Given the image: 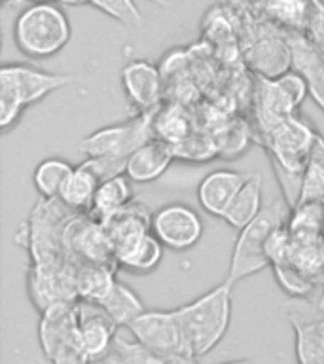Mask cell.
Here are the masks:
<instances>
[{"instance_id": "7c38bea8", "label": "cell", "mask_w": 324, "mask_h": 364, "mask_svg": "<svg viewBox=\"0 0 324 364\" xmlns=\"http://www.w3.org/2000/svg\"><path fill=\"white\" fill-rule=\"evenodd\" d=\"M122 87L127 101L139 112H152L161 101L163 76L159 68L146 59H133L122 68Z\"/></svg>"}, {"instance_id": "4dcf8cb0", "label": "cell", "mask_w": 324, "mask_h": 364, "mask_svg": "<svg viewBox=\"0 0 324 364\" xmlns=\"http://www.w3.org/2000/svg\"><path fill=\"white\" fill-rule=\"evenodd\" d=\"M313 2V16L309 21L306 34L311 40L313 46L317 48L318 55L324 61V2L323 0H311Z\"/></svg>"}, {"instance_id": "9a60e30c", "label": "cell", "mask_w": 324, "mask_h": 364, "mask_svg": "<svg viewBox=\"0 0 324 364\" xmlns=\"http://www.w3.org/2000/svg\"><path fill=\"white\" fill-rule=\"evenodd\" d=\"M292 70L300 73L309 85V95L324 112V61L306 33H286Z\"/></svg>"}, {"instance_id": "d590c367", "label": "cell", "mask_w": 324, "mask_h": 364, "mask_svg": "<svg viewBox=\"0 0 324 364\" xmlns=\"http://www.w3.org/2000/svg\"><path fill=\"white\" fill-rule=\"evenodd\" d=\"M323 239H324V222H323Z\"/></svg>"}, {"instance_id": "5b68a950", "label": "cell", "mask_w": 324, "mask_h": 364, "mask_svg": "<svg viewBox=\"0 0 324 364\" xmlns=\"http://www.w3.org/2000/svg\"><path fill=\"white\" fill-rule=\"evenodd\" d=\"M288 215L290 205L281 196V198L267 201L260 215H258V218L239 232L237 239L233 243L227 275L224 279L227 284L235 287L239 281H243V279L266 269L267 266H271L266 250L267 241H269L271 233L279 226L286 224Z\"/></svg>"}, {"instance_id": "1f68e13d", "label": "cell", "mask_w": 324, "mask_h": 364, "mask_svg": "<svg viewBox=\"0 0 324 364\" xmlns=\"http://www.w3.org/2000/svg\"><path fill=\"white\" fill-rule=\"evenodd\" d=\"M57 2H61L65 6H84V4H91V0H57Z\"/></svg>"}, {"instance_id": "f1b7e54d", "label": "cell", "mask_w": 324, "mask_h": 364, "mask_svg": "<svg viewBox=\"0 0 324 364\" xmlns=\"http://www.w3.org/2000/svg\"><path fill=\"white\" fill-rule=\"evenodd\" d=\"M91 6L125 27L141 28L144 23V17L135 0H91Z\"/></svg>"}, {"instance_id": "8992f818", "label": "cell", "mask_w": 324, "mask_h": 364, "mask_svg": "<svg viewBox=\"0 0 324 364\" xmlns=\"http://www.w3.org/2000/svg\"><path fill=\"white\" fill-rule=\"evenodd\" d=\"M40 315V347L51 364H91L80 340L76 300L55 301Z\"/></svg>"}, {"instance_id": "ffe728a7", "label": "cell", "mask_w": 324, "mask_h": 364, "mask_svg": "<svg viewBox=\"0 0 324 364\" xmlns=\"http://www.w3.org/2000/svg\"><path fill=\"white\" fill-rule=\"evenodd\" d=\"M261 209H264V182H261V176L254 173L250 176V181L241 188V192L235 196L232 205L227 207L222 220L233 230L241 232L250 222L258 218Z\"/></svg>"}, {"instance_id": "ba28073f", "label": "cell", "mask_w": 324, "mask_h": 364, "mask_svg": "<svg viewBox=\"0 0 324 364\" xmlns=\"http://www.w3.org/2000/svg\"><path fill=\"white\" fill-rule=\"evenodd\" d=\"M158 110V108H156ZM136 112L133 118L104 125L78 142L87 158L127 159L136 148L153 139V112Z\"/></svg>"}, {"instance_id": "30bf717a", "label": "cell", "mask_w": 324, "mask_h": 364, "mask_svg": "<svg viewBox=\"0 0 324 364\" xmlns=\"http://www.w3.org/2000/svg\"><path fill=\"white\" fill-rule=\"evenodd\" d=\"M127 330L136 341H141L146 347L192 357L176 309H169V311H163V309L148 311L146 309L127 326Z\"/></svg>"}, {"instance_id": "44dd1931", "label": "cell", "mask_w": 324, "mask_h": 364, "mask_svg": "<svg viewBox=\"0 0 324 364\" xmlns=\"http://www.w3.org/2000/svg\"><path fill=\"white\" fill-rule=\"evenodd\" d=\"M131 184L133 182L127 175H119L114 176V178H108V181H102L97 188L95 199H93L87 215L99 222L108 220L110 216L116 215L119 209H124L125 205L135 199Z\"/></svg>"}, {"instance_id": "d4e9b609", "label": "cell", "mask_w": 324, "mask_h": 364, "mask_svg": "<svg viewBox=\"0 0 324 364\" xmlns=\"http://www.w3.org/2000/svg\"><path fill=\"white\" fill-rule=\"evenodd\" d=\"M101 306L110 313V317L116 321L119 328H127L141 313L146 311L141 296L135 294L125 283L116 281L107 298L101 301Z\"/></svg>"}, {"instance_id": "f546056e", "label": "cell", "mask_w": 324, "mask_h": 364, "mask_svg": "<svg viewBox=\"0 0 324 364\" xmlns=\"http://www.w3.org/2000/svg\"><path fill=\"white\" fill-rule=\"evenodd\" d=\"M82 164L95 173L99 181H108L114 176L125 175V165L127 159H116V158H87Z\"/></svg>"}, {"instance_id": "ac0fdd59", "label": "cell", "mask_w": 324, "mask_h": 364, "mask_svg": "<svg viewBox=\"0 0 324 364\" xmlns=\"http://www.w3.org/2000/svg\"><path fill=\"white\" fill-rule=\"evenodd\" d=\"M102 224L112 239L114 252H116V249L122 245L129 243L142 233L152 232V213L142 201L133 199L131 203L125 205L124 209H119Z\"/></svg>"}, {"instance_id": "d6a6232c", "label": "cell", "mask_w": 324, "mask_h": 364, "mask_svg": "<svg viewBox=\"0 0 324 364\" xmlns=\"http://www.w3.org/2000/svg\"><path fill=\"white\" fill-rule=\"evenodd\" d=\"M222 364H256V363L247 360V358H239V360H230V363H222Z\"/></svg>"}, {"instance_id": "e0dca14e", "label": "cell", "mask_w": 324, "mask_h": 364, "mask_svg": "<svg viewBox=\"0 0 324 364\" xmlns=\"http://www.w3.org/2000/svg\"><path fill=\"white\" fill-rule=\"evenodd\" d=\"M104 364H198V358L158 351V349H152V347H146L141 341H136L135 338L129 340V338L118 334Z\"/></svg>"}, {"instance_id": "d6986e66", "label": "cell", "mask_w": 324, "mask_h": 364, "mask_svg": "<svg viewBox=\"0 0 324 364\" xmlns=\"http://www.w3.org/2000/svg\"><path fill=\"white\" fill-rule=\"evenodd\" d=\"M258 11L286 33H306L313 16L311 0H256Z\"/></svg>"}, {"instance_id": "3957f363", "label": "cell", "mask_w": 324, "mask_h": 364, "mask_svg": "<svg viewBox=\"0 0 324 364\" xmlns=\"http://www.w3.org/2000/svg\"><path fill=\"white\" fill-rule=\"evenodd\" d=\"M232 289L222 281L195 300L176 307L192 357L209 355L226 338L232 323Z\"/></svg>"}, {"instance_id": "7402d4cb", "label": "cell", "mask_w": 324, "mask_h": 364, "mask_svg": "<svg viewBox=\"0 0 324 364\" xmlns=\"http://www.w3.org/2000/svg\"><path fill=\"white\" fill-rule=\"evenodd\" d=\"M101 181L97 178L95 173L87 169L84 164H80L78 167H74L72 175L68 176L67 184L63 188L59 201L65 207H68L74 213H90L91 203L95 199L97 188H99Z\"/></svg>"}, {"instance_id": "4fadbf2b", "label": "cell", "mask_w": 324, "mask_h": 364, "mask_svg": "<svg viewBox=\"0 0 324 364\" xmlns=\"http://www.w3.org/2000/svg\"><path fill=\"white\" fill-rule=\"evenodd\" d=\"M254 173H243L235 169H216L205 175L198 184L199 207L207 215L224 218L227 207L232 205L241 188L250 181Z\"/></svg>"}, {"instance_id": "603a6c76", "label": "cell", "mask_w": 324, "mask_h": 364, "mask_svg": "<svg viewBox=\"0 0 324 364\" xmlns=\"http://www.w3.org/2000/svg\"><path fill=\"white\" fill-rule=\"evenodd\" d=\"M324 203H298L290 209L288 226L292 239L298 243L323 241Z\"/></svg>"}, {"instance_id": "8d00e7d4", "label": "cell", "mask_w": 324, "mask_h": 364, "mask_svg": "<svg viewBox=\"0 0 324 364\" xmlns=\"http://www.w3.org/2000/svg\"><path fill=\"white\" fill-rule=\"evenodd\" d=\"M4 2H10V0H4Z\"/></svg>"}, {"instance_id": "7a4b0ae2", "label": "cell", "mask_w": 324, "mask_h": 364, "mask_svg": "<svg viewBox=\"0 0 324 364\" xmlns=\"http://www.w3.org/2000/svg\"><path fill=\"white\" fill-rule=\"evenodd\" d=\"M68 74L48 73L33 65L6 63L0 67V131L10 133L28 107L38 105L53 91L72 84Z\"/></svg>"}, {"instance_id": "5bb4252c", "label": "cell", "mask_w": 324, "mask_h": 364, "mask_svg": "<svg viewBox=\"0 0 324 364\" xmlns=\"http://www.w3.org/2000/svg\"><path fill=\"white\" fill-rule=\"evenodd\" d=\"M175 158V146L153 136L127 158L125 175L129 176L133 184H150L167 173Z\"/></svg>"}, {"instance_id": "83f0119b", "label": "cell", "mask_w": 324, "mask_h": 364, "mask_svg": "<svg viewBox=\"0 0 324 364\" xmlns=\"http://www.w3.org/2000/svg\"><path fill=\"white\" fill-rule=\"evenodd\" d=\"M273 273L277 277V283L281 284V289L288 296L294 298H307L315 290L317 281H313L311 277H307L306 273H301L296 266H292L290 262H279L273 264Z\"/></svg>"}, {"instance_id": "6da1fadb", "label": "cell", "mask_w": 324, "mask_h": 364, "mask_svg": "<svg viewBox=\"0 0 324 364\" xmlns=\"http://www.w3.org/2000/svg\"><path fill=\"white\" fill-rule=\"evenodd\" d=\"M317 135L318 131L309 124V119L298 114L284 118L271 131L261 135L277 176L281 196L290 205V209L296 207L300 199L301 178Z\"/></svg>"}, {"instance_id": "8fae6325", "label": "cell", "mask_w": 324, "mask_h": 364, "mask_svg": "<svg viewBox=\"0 0 324 364\" xmlns=\"http://www.w3.org/2000/svg\"><path fill=\"white\" fill-rule=\"evenodd\" d=\"M76 317H78L80 340L90 363H104L108 353L112 351L119 326L99 301L84 300V298L76 300Z\"/></svg>"}, {"instance_id": "e575fe53", "label": "cell", "mask_w": 324, "mask_h": 364, "mask_svg": "<svg viewBox=\"0 0 324 364\" xmlns=\"http://www.w3.org/2000/svg\"><path fill=\"white\" fill-rule=\"evenodd\" d=\"M146 2H152V4L159 6V8H167V0H146Z\"/></svg>"}, {"instance_id": "4316f807", "label": "cell", "mask_w": 324, "mask_h": 364, "mask_svg": "<svg viewBox=\"0 0 324 364\" xmlns=\"http://www.w3.org/2000/svg\"><path fill=\"white\" fill-rule=\"evenodd\" d=\"M153 135L176 146L190 136L188 119L178 107H165L153 112Z\"/></svg>"}, {"instance_id": "484cf974", "label": "cell", "mask_w": 324, "mask_h": 364, "mask_svg": "<svg viewBox=\"0 0 324 364\" xmlns=\"http://www.w3.org/2000/svg\"><path fill=\"white\" fill-rule=\"evenodd\" d=\"M298 203H324V136L320 133L307 159Z\"/></svg>"}, {"instance_id": "74e56055", "label": "cell", "mask_w": 324, "mask_h": 364, "mask_svg": "<svg viewBox=\"0 0 324 364\" xmlns=\"http://www.w3.org/2000/svg\"><path fill=\"white\" fill-rule=\"evenodd\" d=\"M99 364H104V363H99Z\"/></svg>"}, {"instance_id": "2e32d148", "label": "cell", "mask_w": 324, "mask_h": 364, "mask_svg": "<svg viewBox=\"0 0 324 364\" xmlns=\"http://www.w3.org/2000/svg\"><path fill=\"white\" fill-rule=\"evenodd\" d=\"M165 247L152 232L142 233L129 243L116 249L118 267L135 275H148L156 272V267L163 260Z\"/></svg>"}, {"instance_id": "cb8c5ba5", "label": "cell", "mask_w": 324, "mask_h": 364, "mask_svg": "<svg viewBox=\"0 0 324 364\" xmlns=\"http://www.w3.org/2000/svg\"><path fill=\"white\" fill-rule=\"evenodd\" d=\"M74 165L63 158L42 159L33 173V184L40 198L59 199L68 176L72 175Z\"/></svg>"}, {"instance_id": "277c9868", "label": "cell", "mask_w": 324, "mask_h": 364, "mask_svg": "<svg viewBox=\"0 0 324 364\" xmlns=\"http://www.w3.org/2000/svg\"><path fill=\"white\" fill-rule=\"evenodd\" d=\"M72 27L55 2L28 4L14 21L16 48L28 59H50L70 42Z\"/></svg>"}, {"instance_id": "836d02e7", "label": "cell", "mask_w": 324, "mask_h": 364, "mask_svg": "<svg viewBox=\"0 0 324 364\" xmlns=\"http://www.w3.org/2000/svg\"><path fill=\"white\" fill-rule=\"evenodd\" d=\"M21 2H27V4H44V2H57V0H21Z\"/></svg>"}, {"instance_id": "52a82bcc", "label": "cell", "mask_w": 324, "mask_h": 364, "mask_svg": "<svg viewBox=\"0 0 324 364\" xmlns=\"http://www.w3.org/2000/svg\"><path fill=\"white\" fill-rule=\"evenodd\" d=\"M309 95L306 78L296 70H286L275 78L258 76L256 80V119L261 135L279 122L298 114V108Z\"/></svg>"}, {"instance_id": "9c48e42d", "label": "cell", "mask_w": 324, "mask_h": 364, "mask_svg": "<svg viewBox=\"0 0 324 364\" xmlns=\"http://www.w3.org/2000/svg\"><path fill=\"white\" fill-rule=\"evenodd\" d=\"M203 218L198 210L180 201H173L152 213V233L165 249L184 252L203 237Z\"/></svg>"}]
</instances>
